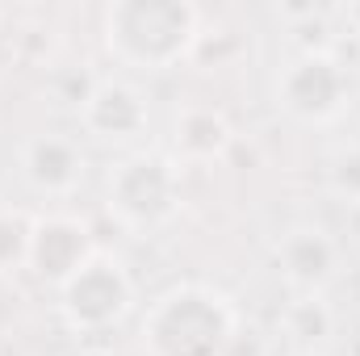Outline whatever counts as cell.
I'll return each instance as SVG.
<instances>
[{"label": "cell", "instance_id": "obj_1", "mask_svg": "<svg viewBox=\"0 0 360 356\" xmlns=\"http://www.w3.org/2000/svg\"><path fill=\"white\" fill-rule=\"evenodd\" d=\"M239 340V306L210 281H176L155 293L139 319L147 356H231Z\"/></svg>", "mask_w": 360, "mask_h": 356}, {"label": "cell", "instance_id": "obj_2", "mask_svg": "<svg viewBox=\"0 0 360 356\" xmlns=\"http://www.w3.org/2000/svg\"><path fill=\"white\" fill-rule=\"evenodd\" d=\"M101 38L130 72H172L201 42V13L188 0H113L101 13Z\"/></svg>", "mask_w": 360, "mask_h": 356}, {"label": "cell", "instance_id": "obj_3", "mask_svg": "<svg viewBox=\"0 0 360 356\" xmlns=\"http://www.w3.org/2000/svg\"><path fill=\"white\" fill-rule=\"evenodd\" d=\"M184 189H180L176 155L139 147L126 151L105 172V214L134 239H151L180 218Z\"/></svg>", "mask_w": 360, "mask_h": 356}, {"label": "cell", "instance_id": "obj_4", "mask_svg": "<svg viewBox=\"0 0 360 356\" xmlns=\"http://www.w3.org/2000/svg\"><path fill=\"white\" fill-rule=\"evenodd\" d=\"M272 105L297 126H335L356 105V76L331 46H302L281 63Z\"/></svg>", "mask_w": 360, "mask_h": 356}, {"label": "cell", "instance_id": "obj_5", "mask_svg": "<svg viewBox=\"0 0 360 356\" xmlns=\"http://www.w3.org/2000/svg\"><path fill=\"white\" fill-rule=\"evenodd\" d=\"M139 306V285L130 268L113 252H92V260L72 281L55 289V310L72 336H105L117 331Z\"/></svg>", "mask_w": 360, "mask_h": 356}, {"label": "cell", "instance_id": "obj_6", "mask_svg": "<svg viewBox=\"0 0 360 356\" xmlns=\"http://www.w3.org/2000/svg\"><path fill=\"white\" fill-rule=\"evenodd\" d=\"M272 268L289 298H327V289L340 281L344 248L327 227L297 222L281 231V239L272 243Z\"/></svg>", "mask_w": 360, "mask_h": 356}, {"label": "cell", "instance_id": "obj_7", "mask_svg": "<svg viewBox=\"0 0 360 356\" xmlns=\"http://www.w3.org/2000/svg\"><path fill=\"white\" fill-rule=\"evenodd\" d=\"M80 126L92 143L134 147L151 130V96L126 76H101L76 105Z\"/></svg>", "mask_w": 360, "mask_h": 356}, {"label": "cell", "instance_id": "obj_8", "mask_svg": "<svg viewBox=\"0 0 360 356\" xmlns=\"http://www.w3.org/2000/svg\"><path fill=\"white\" fill-rule=\"evenodd\" d=\"M96 243H92L89 222H80L76 214H42L34 218V235H30V272L59 289L63 281H72L80 268L92 260Z\"/></svg>", "mask_w": 360, "mask_h": 356}, {"label": "cell", "instance_id": "obj_9", "mask_svg": "<svg viewBox=\"0 0 360 356\" xmlns=\"http://www.w3.org/2000/svg\"><path fill=\"white\" fill-rule=\"evenodd\" d=\"M17 172L38 197H72L89 177V155L72 134H30L17 147Z\"/></svg>", "mask_w": 360, "mask_h": 356}, {"label": "cell", "instance_id": "obj_10", "mask_svg": "<svg viewBox=\"0 0 360 356\" xmlns=\"http://www.w3.org/2000/svg\"><path fill=\"white\" fill-rule=\"evenodd\" d=\"M176 164H218L235 147V126L218 105H184L172 117Z\"/></svg>", "mask_w": 360, "mask_h": 356}, {"label": "cell", "instance_id": "obj_11", "mask_svg": "<svg viewBox=\"0 0 360 356\" xmlns=\"http://www.w3.org/2000/svg\"><path fill=\"white\" fill-rule=\"evenodd\" d=\"M281 331L297 344V352H319L314 344H323L335 331V314H331L327 298H289V306L281 314Z\"/></svg>", "mask_w": 360, "mask_h": 356}, {"label": "cell", "instance_id": "obj_12", "mask_svg": "<svg viewBox=\"0 0 360 356\" xmlns=\"http://www.w3.org/2000/svg\"><path fill=\"white\" fill-rule=\"evenodd\" d=\"M323 184L327 193L348 205V210H360V143H344L327 155V168H323Z\"/></svg>", "mask_w": 360, "mask_h": 356}, {"label": "cell", "instance_id": "obj_13", "mask_svg": "<svg viewBox=\"0 0 360 356\" xmlns=\"http://www.w3.org/2000/svg\"><path fill=\"white\" fill-rule=\"evenodd\" d=\"M34 218L25 210H0V272H17L30 265Z\"/></svg>", "mask_w": 360, "mask_h": 356}, {"label": "cell", "instance_id": "obj_14", "mask_svg": "<svg viewBox=\"0 0 360 356\" xmlns=\"http://www.w3.org/2000/svg\"><path fill=\"white\" fill-rule=\"evenodd\" d=\"M293 356H327V352H293Z\"/></svg>", "mask_w": 360, "mask_h": 356}]
</instances>
